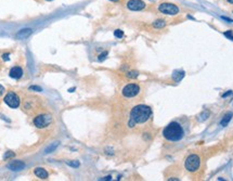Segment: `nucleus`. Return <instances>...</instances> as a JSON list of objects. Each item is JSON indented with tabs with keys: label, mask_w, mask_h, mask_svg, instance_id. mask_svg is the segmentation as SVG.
<instances>
[{
	"label": "nucleus",
	"mask_w": 233,
	"mask_h": 181,
	"mask_svg": "<svg viewBox=\"0 0 233 181\" xmlns=\"http://www.w3.org/2000/svg\"><path fill=\"white\" fill-rule=\"evenodd\" d=\"M130 119L128 122V126L132 128L137 124H144L147 123L152 116V110L150 106L144 104L136 105L130 111Z\"/></svg>",
	"instance_id": "nucleus-1"
},
{
	"label": "nucleus",
	"mask_w": 233,
	"mask_h": 181,
	"mask_svg": "<svg viewBox=\"0 0 233 181\" xmlns=\"http://www.w3.org/2000/svg\"><path fill=\"white\" fill-rule=\"evenodd\" d=\"M163 137L168 141L177 142L184 137V129L179 123L172 122L168 124L163 130Z\"/></svg>",
	"instance_id": "nucleus-2"
},
{
	"label": "nucleus",
	"mask_w": 233,
	"mask_h": 181,
	"mask_svg": "<svg viewBox=\"0 0 233 181\" xmlns=\"http://www.w3.org/2000/svg\"><path fill=\"white\" fill-rule=\"evenodd\" d=\"M199 165H201V158H199V155L191 154L185 160L184 167L190 172H194V171H196L199 168Z\"/></svg>",
	"instance_id": "nucleus-3"
},
{
	"label": "nucleus",
	"mask_w": 233,
	"mask_h": 181,
	"mask_svg": "<svg viewBox=\"0 0 233 181\" xmlns=\"http://www.w3.org/2000/svg\"><path fill=\"white\" fill-rule=\"evenodd\" d=\"M158 11L165 15H177L179 13V8L177 4H170V2H162L158 6Z\"/></svg>",
	"instance_id": "nucleus-4"
},
{
	"label": "nucleus",
	"mask_w": 233,
	"mask_h": 181,
	"mask_svg": "<svg viewBox=\"0 0 233 181\" xmlns=\"http://www.w3.org/2000/svg\"><path fill=\"white\" fill-rule=\"evenodd\" d=\"M52 122V116L49 114H39L34 118V125L37 128H46Z\"/></svg>",
	"instance_id": "nucleus-5"
},
{
	"label": "nucleus",
	"mask_w": 233,
	"mask_h": 181,
	"mask_svg": "<svg viewBox=\"0 0 233 181\" xmlns=\"http://www.w3.org/2000/svg\"><path fill=\"white\" fill-rule=\"evenodd\" d=\"M4 101V103L9 106V108H17L19 106H20L21 100H20V98H19V95H17L15 92H13V91H9V92L6 94Z\"/></svg>",
	"instance_id": "nucleus-6"
},
{
	"label": "nucleus",
	"mask_w": 233,
	"mask_h": 181,
	"mask_svg": "<svg viewBox=\"0 0 233 181\" xmlns=\"http://www.w3.org/2000/svg\"><path fill=\"white\" fill-rule=\"evenodd\" d=\"M122 93L125 98H134L140 93V86L137 84H128L123 88Z\"/></svg>",
	"instance_id": "nucleus-7"
},
{
	"label": "nucleus",
	"mask_w": 233,
	"mask_h": 181,
	"mask_svg": "<svg viewBox=\"0 0 233 181\" xmlns=\"http://www.w3.org/2000/svg\"><path fill=\"white\" fill-rule=\"evenodd\" d=\"M126 7L130 11H142L145 9L147 4L143 0H128Z\"/></svg>",
	"instance_id": "nucleus-8"
},
{
	"label": "nucleus",
	"mask_w": 233,
	"mask_h": 181,
	"mask_svg": "<svg viewBox=\"0 0 233 181\" xmlns=\"http://www.w3.org/2000/svg\"><path fill=\"white\" fill-rule=\"evenodd\" d=\"M8 168L13 171H20L25 168V164L22 160H13L8 165Z\"/></svg>",
	"instance_id": "nucleus-9"
},
{
	"label": "nucleus",
	"mask_w": 233,
	"mask_h": 181,
	"mask_svg": "<svg viewBox=\"0 0 233 181\" xmlns=\"http://www.w3.org/2000/svg\"><path fill=\"white\" fill-rule=\"evenodd\" d=\"M33 34V29L31 28H23V29H21L19 31L15 34V38L16 39H25L29 37V36Z\"/></svg>",
	"instance_id": "nucleus-10"
},
{
	"label": "nucleus",
	"mask_w": 233,
	"mask_h": 181,
	"mask_svg": "<svg viewBox=\"0 0 233 181\" xmlns=\"http://www.w3.org/2000/svg\"><path fill=\"white\" fill-rule=\"evenodd\" d=\"M10 77L13 79H20L21 77L23 76V70L20 66H14L11 68L10 71Z\"/></svg>",
	"instance_id": "nucleus-11"
},
{
	"label": "nucleus",
	"mask_w": 233,
	"mask_h": 181,
	"mask_svg": "<svg viewBox=\"0 0 233 181\" xmlns=\"http://www.w3.org/2000/svg\"><path fill=\"white\" fill-rule=\"evenodd\" d=\"M34 174L36 175V177L40 178V179H47V178H48V176H49L48 171L46 170L45 168H40V167L35 168Z\"/></svg>",
	"instance_id": "nucleus-12"
},
{
	"label": "nucleus",
	"mask_w": 233,
	"mask_h": 181,
	"mask_svg": "<svg viewBox=\"0 0 233 181\" xmlns=\"http://www.w3.org/2000/svg\"><path fill=\"white\" fill-rule=\"evenodd\" d=\"M183 77H184V72H182V71H176V72H174V75H172L174 80L177 81V83H179Z\"/></svg>",
	"instance_id": "nucleus-13"
},
{
	"label": "nucleus",
	"mask_w": 233,
	"mask_h": 181,
	"mask_svg": "<svg viewBox=\"0 0 233 181\" xmlns=\"http://www.w3.org/2000/svg\"><path fill=\"white\" fill-rule=\"evenodd\" d=\"M232 116H233V114L231 113V112L224 115V116H223V118H222V120H221V123H220V124H221V126L226 127V126L230 123V120L232 119Z\"/></svg>",
	"instance_id": "nucleus-14"
},
{
	"label": "nucleus",
	"mask_w": 233,
	"mask_h": 181,
	"mask_svg": "<svg viewBox=\"0 0 233 181\" xmlns=\"http://www.w3.org/2000/svg\"><path fill=\"white\" fill-rule=\"evenodd\" d=\"M166 26V21L165 20H156L153 22V27L154 28H163Z\"/></svg>",
	"instance_id": "nucleus-15"
},
{
	"label": "nucleus",
	"mask_w": 233,
	"mask_h": 181,
	"mask_svg": "<svg viewBox=\"0 0 233 181\" xmlns=\"http://www.w3.org/2000/svg\"><path fill=\"white\" fill-rule=\"evenodd\" d=\"M58 145H59V142H54V143H52L51 145L50 146H48L47 149H46V151H45V153L46 154H48V153H51V152H53V151L58 148Z\"/></svg>",
	"instance_id": "nucleus-16"
},
{
	"label": "nucleus",
	"mask_w": 233,
	"mask_h": 181,
	"mask_svg": "<svg viewBox=\"0 0 233 181\" xmlns=\"http://www.w3.org/2000/svg\"><path fill=\"white\" fill-rule=\"evenodd\" d=\"M66 165H69L71 167L77 168L80 166V163H79L78 160H66Z\"/></svg>",
	"instance_id": "nucleus-17"
},
{
	"label": "nucleus",
	"mask_w": 233,
	"mask_h": 181,
	"mask_svg": "<svg viewBox=\"0 0 233 181\" xmlns=\"http://www.w3.org/2000/svg\"><path fill=\"white\" fill-rule=\"evenodd\" d=\"M209 117V113L207 111L206 112H203L202 114L199 115V120H201V122H204V120H206V119L208 118Z\"/></svg>",
	"instance_id": "nucleus-18"
},
{
	"label": "nucleus",
	"mask_w": 233,
	"mask_h": 181,
	"mask_svg": "<svg viewBox=\"0 0 233 181\" xmlns=\"http://www.w3.org/2000/svg\"><path fill=\"white\" fill-rule=\"evenodd\" d=\"M126 76L128 77V78H137L138 76H139V74H138V72H128V73L126 74Z\"/></svg>",
	"instance_id": "nucleus-19"
},
{
	"label": "nucleus",
	"mask_w": 233,
	"mask_h": 181,
	"mask_svg": "<svg viewBox=\"0 0 233 181\" xmlns=\"http://www.w3.org/2000/svg\"><path fill=\"white\" fill-rule=\"evenodd\" d=\"M114 36L116 37V38H122L124 36V31L122 29H116V31H114Z\"/></svg>",
	"instance_id": "nucleus-20"
},
{
	"label": "nucleus",
	"mask_w": 233,
	"mask_h": 181,
	"mask_svg": "<svg viewBox=\"0 0 233 181\" xmlns=\"http://www.w3.org/2000/svg\"><path fill=\"white\" fill-rule=\"evenodd\" d=\"M29 90H33V91H37V92H41L42 91V88L39 87V86H31L29 87Z\"/></svg>",
	"instance_id": "nucleus-21"
},
{
	"label": "nucleus",
	"mask_w": 233,
	"mask_h": 181,
	"mask_svg": "<svg viewBox=\"0 0 233 181\" xmlns=\"http://www.w3.org/2000/svg\"><path fill=\"white\" fill-rule=\"evenodd\" d=\"M224 36H226L227 38H229V39H231V40H233V31H224Z\"/></svg>",
	"instance_id": "nucleus-22"
},
{
	"label": "nucleus",
	"mask_w": 233,
	"mask_h": 181,
	"mask_svg": "<svg viewBox=\"0 0 233 181\" xmlns=\"http://www.w3.org/2000/svg\"><path fill=\"white\" fill-rule=\"evenodd\" d=\"M14 156V153L13 152H11V151H9V152H7V153L4 155V160H8V158H11V157Z\"/></svg>",
	"instance_id": "nucleus-23"
},
{
	"label": "nucleus",
	"mask_w": 233,
	"mask_h": 181,
	"mask_svg": "<svg viewBox=\"0 0 233 181\" xmlns=\"http://www.w3.org/2000/svg\"><path fill=\"white\" fill-rule=\"evenodd\" d=\"M106 56H107V52H106V51H104L103 53H101V54L99 56V61H103V60L106 58Z\"/></svg>",
	"instance_id": "nucleus-24"
},
{
	"label": "nucleus",
	"mask_w": 233,
	"mask_h": 181,
	"mask_svg": "<svg viewBox=\"0 0 233 181\" xmlns=\"http://www.w3.org/2000/svg\"><path fill=\"white\" fill-rule=\"evenodd\" d=\"M221 19H222V20H224V21H227L228 23H233V20H232V19L227 18V16H221Z\"/></svg>",
	"instance_id": "nucleus-25"
},
{
	"label": "nucleus",
	"mask_w": 233,
	"mask_h": 181,
	"mask_svg": "<svg viewBox=\"0 0 233 181\" xmlns=\"http://www.w3.org/2000/svg\"><path fill=\"white\" fill-rule=\"evenodd\" d=\"M9 56H10V54H9V53H4V54H2V59H4V61H8V60L10 59Z\"/></svg>",
	"instance_id": "nucleus-26"
},
{
	"label": "nucleus",
	"mask_w": 233,
	"mask_h": 181,
	"mask_svg": "<svg viewBox=\"0 0 233 181\" xmlns=\"http://www.w3.org/2000/svg\"><path fill=\"white\" fill-rule=\"evenodd\" d=\"M4 86H1V85H0V95H2V94L4 93Z\"/></svg>",
	"instance_id": "nucleus-27"
},
{
	"label": "nucleus",
	"mask_w": 233,
	"mask_h": 181,
	"mask_svg": "<svg viewBox=\"0 0 233 181\" xmlns=\"http://www.w3.org/2000/svg\"><path fill=\"white\" fill-rule=\"evenodd\" d=\"M231 94H232V91H229V92L222 94V98H226V97H228V95H231Z\"/></svg>",
	"instance_id": "nucleus-28"
},
{
	"label": "nucleus",
	"mask_w": 233,
	"mask_h": 181,
	"mask_svg": "<svg viewBox=\"0 0 233 181\" xmlns=\"http://www.w3.org/2000/svg\"><path fill=\"white\" fill-rule=\"evenodd\" d=\"M111 179H112L111 176H107V177H105V178H102V180H111Z\"/></svg>",
	"instance_id": "nucleus-29"
},
{
	"label": "nucleus",
	"mask_w": 233,
	"mask_h": 181,
	"mask_svg": "<svg viewBox=\"0 0 233 181\" xmlns=\"http://www.w3.org/2000/svg\"><path fill=\"white\" fill-rule=\"evenodd\" d=\"M229 4H233V0H227Z\"/></svg>",
	"instance_id": "nucleus-30"
},
{
	"label": "nucleus",
	"mask_w": 233,
	"mask_h": 181,
	"mask_svg": "<svg viewBox=\"0 0 233 181\" xmlns=\"http://www.w3.org/2000/svg\"><path fill=\"white\" fill-rule=\"evenodd\" d=\"M111 1H113V2H117L118 0H111Z\"/></svg>",
	"instance_id": "nucleus-31"
},
{
	"label": "nucleus",
	"mask_w": 233,
	"mask_h": 181,
	"mask_svg": "<svg viewBox=\"0 0 233 181\" xmlns=\"http://www.w3.org/2000/svg\"><path fill=\"white\" fill-rule=\"evenodd\" d=\"M47 1H52V0H47Z\"/></svg>",
	"instance_id": "nucleus-32"
}]
</instances>
